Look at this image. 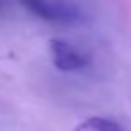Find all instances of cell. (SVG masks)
Instances as JSON below:
<instances>
[{
  "instance_id": "6da1fadb",
  "label": "cell",
  "mask_w": 131,
  "mask_h": 131,
  "mask_svg": "<svg viewBox=\"0 0 131 131\" xmlns=\"http://www.w3.org/2000/svg\"><path fill=\"white\" fill-rule=\"evenodd\" d=\"M20 4L34 16L45 22L56 24H75L81 22L83 15L77 7H74L63 0H20Z\"/></svg>"
},
{
  "instance_id": "7a4b0ae2",
  "label": "cell",
  "mask_w": 131,
  "mask_h": 131,
  "mask_svg": "<svg viewBox=\"0 0 131 131\" xmlns=\"http://www.w3.org/2000/svg\"><path fill=\"white\" fill-rule=\"evenodd\" d=\"M49 47L52 54V63L61 72H75L90 65V58L65 40H52Z\"/></svg>"
},
{
  "instance_id": "3957f363",
  "label": "cell",
  "mask_w": 131,
  "mask_h": 131,
  "mask_svg": "<svg viewBox=\"0 0 131 131\" xmlns=\"http://www.w3.org/2000/svg\"><path fill=\"white\" fill-rule=\"evenodd\" d=\"M75 131H124V129L120 127V124H117L108 117H90L83 120L75 127Z\"/></svg>"
},
{
  "instance_id": "277c9868",
  "label": "cell",
  "mask_w": 131,
  "mask_h": 131,
  "mask_svg": "<svg viewBox=\"0 0 131 131\" xmlns=\"http://www.w3.org/2000/svg\"><path fill=\"white\" fill-rule=\"evenodd\" d=\"M6 6H7V0H0V11H2Z\"/></svg>"
}]
</instances>
